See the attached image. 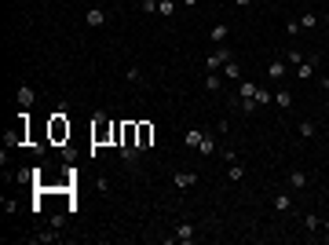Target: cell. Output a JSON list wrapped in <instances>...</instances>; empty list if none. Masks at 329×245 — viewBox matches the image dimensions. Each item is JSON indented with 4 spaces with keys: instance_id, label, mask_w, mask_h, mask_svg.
<instances>
[{
    "instance_id": "cell-1",
    "label": "cell",
    "mask_w": 329,
    "mask_h": 245,
    "mask_svg": "<svg viewBox=\"0 0 329 245\" xmlns=\"http://www.w3.org/2000/svg\"><path fill=\"white\" fill-rule=\"evenodd\" d=\"M106 139H117V125H110L106 114H96V121H91V143L103 146Z\"/></svg>"
},
{
    "instance_id": "cell-2",
    "label": "cell",
    "mask_w": 329,
    "mask_h": 245,
    "mask_svg": "<svg viewBox=\"0 0 329 245\" xmlns=\"http://www.w3.org/2000/svg\"><path fill=\"white\" fill-rule=\"evenodd\" d=\"M230 59H234V52L227 48V44H216V52L205 59V70H209V73H219V70L230 63Z\"/></svg>"
},
{
    "instance_id": "cell-3",
    "label": "cell",
    "mask_w": 329,
    "mask_h": 245,
    "mask_svg": "<svg viewBox=\"0 0 329 245\" xmlns=\"http://www.w3.org/2000/svg\"><path fill=\"white\" fill-rule=\"evenodd\" d=\"M48 135H52V143H66V139H70V121H66V114H55V117L48 121Z\"/></svg>"
},
{
    "instance_id": "cell-4",
    "label": "cell",
    "mask_w": 329,
    "mask_h": 245,
    "mask_svg": "<svg viewBox=\"0 0 329 245\" xmlns=\"http://www.w3.org/2000/svg\"><path fill=\"white\" fill-rule=\"evenodd\" d=\"M135 146L139 150L154 146V125H150V121H135Z\"/></svg>"
},
{
    "instance_id": "cell-5",
    "label": "cell",
    "mask_w": 329,
    "mask_h": 245,
    "mask_svg": "<svg viewBox=\"0 0 329 245\" xmlns=\"http://www.w3.org/2000/svg\"><path fill=\"white\" fill-rule=\"evenodd\" d=\"M194 238H198V227H194V223H179V227H176V234H172L168 241H183V245H191Z\"/></svg>"
},
{
    "instance_id": "cell-6",
    "label": "cell",
    "mask_w": 329,
    "mask_h": 245,
    "mask_svg": "<svg viewBox=\"0 0 329 245\" xmlns=\"http://www.w3.org/2000/svg\"><path fill=\"white\" fill-rule=\"evenodd\" d=\"M293 70H296V77H300V81H311V77H315V70H318V59H304V63L293 66Z\"/></svg>"
},
{
    "instance_id": "cell-7",
    "label": "cell",
    "mask_w": 329,
    "mask_h": 245,
    "mask_svg": "<svg viewBox=\"0 0 329 245\" xmlns=\"http://www.w3.org/2000/svg\"><path fill=\"white\" fill-rule=\"evenodd\" d=\"M172 183H176V190H191L194 183H198V172H176Z\"/></svg>"
},
{
    "instance_id": "cell-8",
    "label": "cell",
    "mask_w": 329,
    "mask_h": 245,
    "mask_svg": "<svg viewBox=\"0 0 329 245\" xmlns=\"http://www.w3.org/2000/svg\"><path fill=\"white\" fill-rule=\"evenodd\" d=\"M84 22H88L91 29H99V26H106V11H103V8H88V15H84Z\"/></svg>"
},
{
    "instance_id": "cell-9",
    "label": "cell",
    "mask_w": 329,
    "mask_h": 245,
    "mask_svg": "<svg viewBox=\"0 0 329 245\" xmlns=\"http://www.w3.org/2000/svg\"><path fill=\"white\" fill-rule=\"evenodd\" d=\"M286 70H289V63H286V59H271V66H267L271 81H281V77H286Z\"/></svg>"
},
{
    "instance_id": "cell-10",
    "label": "cell",
    "mask_w": 329,
    "mask_h": 245,
    "mask_svg": "<svg viewBox=\"0 0 329 245\" xmlns=\"http://www.w3.org/2000/svg\"><path fill=\"white\" fill-rule=\"evenodd\" d=\"M227 179H230V183H242V179H245V165H242V161H230Z\"/></svg>"
},
{
    "instance_id": "cell-11",
    "label": "cell",
    "mask_w": 329,
    "mask_h": 245,
    "mask_svg": "<svg viewBox=\"0 0 329 245\" xmlns=\"http://www.w3.org/2000/svg\"><path fill=\"white\" fill-rule=\"evenodd\" d=\"M315 135H318V125H315V121H300V139H315Z\"/></svg>"
},
{
    "instance_id": "cell-12",
    "label": "cell",
    "mask_w": 329,
    "mask_h": 245,
    "mask_svg": "<svg viewBox=\"0 0 329 245\" xmlns=\"http://www.w3.org/2000/svg\"><path fill=\"white\" fill-rule=\"evenodd\" d=\"M289 187H293V190H304V187H307V172H300V168L289 172Z\"/></svg>"
},
{
    "instance_id": "cell-13",
    "label": "cell",
    "mask_w": 329,
    "mask_h": 245,
    "mask_svg": "<svg viewBox=\"0 0 329 245\" xmlns=\"http://www.w3.org/2000/svg\"><path fill=\"white\" fill-rule=\"evenodd\" d=\"M219 73H223V77H227V81H242V66H238V63H234V59H230V63H227L223 70H219Z\"/></svg>"
},
{
    "instance_id": "cell-14",
    "label": "cell",
    "mask_w": 329,
    "mask_h": 245,
    "mask_svg": "<svg viewBox=\"0 0 329 245\" xmlns=\"http://www.w3.org/2000/svg\"><path fill=\"white\" fill-rule=\"evenodd\" d=\"M209 33H212V44H227V37H230V26H212Z\"/></svg>"
},
{
    "instance_id": "cell-15",
    "label": "cell",
    "mask_w": 329,
    "mask_h": 245,
    "mask_svg": "<svg viewBox=\"0 0 329 245\" xmlns=\"http://www.w3.org/2000/svg\"><path fill=\"white\" fill-rule=\"evenodd\" d=\"M19 106H22V110L33 106V88H29V84H19Z\"/></svg>"
},
{
    "instance_id": "cell-16",
    "label": "cell",
    "mask_w": 329,
    "mask_h": 245,
    "mask_svg": "<svg viewBox=\"0 0 329 245\" xmlns=\"http://www.w3.org/2000/svg\"><path fill=\"white\" fill-rule=\"evenodd\" d=\"M212 150H216L212 135H201V143H198V154H201V158H212Z\"/></svg>"
},
{
    "instance_id": "cell-17",
    "label": "cell",
    "mask_w": 329,
    "mask_h": 245,
    "mask_svg": "<svg viewBox=\"0 0 329 245\" xmlns=\"http://www.w3.org/2000/svg\"><path fill=\"white\" fill-rule=\"evenodd\" d=\"M158 15L161 19H172L176 15V0H158Z\"/></svg>"
},
{
    "instance_id": "cell-18",
    "label": "cell",
    "mask_w": 329,
    "mask_h": 245,
    "mask_svg": "<svg viewBox=\"0 0 329 245\" xmlns=\"http://www.w3.org/2000/svg\"><path fill=\"white\" fill-rule=\"evenodd\" d=\"M271 205H274L278 212H289V209H293V198H289V194H274V202H271Z\"/></svg>"
},
{
    "instance_id": "cell-19",
    "label": "cell",
    "mask_w": 329,
    "mask_h": 245,
    "mask_svg": "<svg viewBox=\"0 0 329 245\" xmlns=\"http://www.w3.org/2000/svg\"><path fill=\"white\" fill-rule=\"evenodd\" d=\"M205 88H209V91H223V73H209V77H205Z\"/></svg>"
},
{
    "instance_id": "cell-20",
    "label": "cell",
    "mask_w": 329,
    "mask_h": 245,
    "mask_svg": "<svg viewBox=\"0 0 329 245\" xmlns=\"http://www.w3.org/2000/svg\"><path fill=\"white\" fill-rule=\"evenodd\" d=\"M274 103L281 106V110H289V106H293V91H286V88H281L278 95H274Z\"/></svg>"
},
{
    "instance_id": "cell-21",
    "label": "cell",
    "mask_w": 329,
    "mask_h": 245,
    "mask_svg": "<svg viewBox=\"0 0 329 245\" xmlns=\"http://www.w3.org/2000/svg\"><path fill=\"white\" fill-rule=\"evenodd\" d=\"M315 26H318V15H315V11L300 15V29H315Z\"/></svg>"
},
{
    "instance_id": "cell-22",
    "label": "cell",
    "mask_w": 329,
    "mask_h": 245,
    "mask_svg": "<svg viewBox=\"0 0 329 245\" xmlns=\"http://www.w3.org/2000/svg\"><path fill=\"white\" fill-rule=\"evenodd\" d=\"M304 227H307V231H318V227H322V220L315 216V212H311V216H304Z\"/></svg>"
},
{
    "instance_id": "cell-23",
    "label": "cell",
    "mask_w": 329,
    "mask_h": 245,
    "mask_svg": "<svg viewBox=\"0 0 329 245\" xmlns=\"http://www.w3.org/2000/svg\"><path fill=\"white\" fill-rule=\"evenodd\" d=\"M256 95V84L253 81H242V99H253Z\"/></svg>"
},
{
    "instance_id": "cell-24",
    "label": "cell",
    "mask_w": 329,
    "mask_h": 245,
    "mask_svg": "<svg viewBox=\"0 0 329 245\" xmlns=\"http://www.w3.org/2000/svg\"><path fill=\"white\" fill-rule=\"evenodd\" d=\"M253 99H256V106H263V103H271V91H267V88H256Z\"/></svg>"
},
{
    "instance_id": "cell-25",
    "label": "cell",
    "mask_w": 329,
    "mask_h": 245,
    "mask_svg": "<svg viewBox=\"0 0 329 245\" xmlns=\"http://www.w3.org/2000/svg\"><path fill=\"white\" fill-rule=\"evenodd\" d=\"M124 77H128V81H135V84H139V81H143V70H139V66H128V73H124Z\"/></svg>"
},
{
    "instance_id": "cell-26",
    "label": "cell",
    "mask_w": 329,
    "mask_h": 245,
    "mask_svg": "<svg viewBox=\"0 0 329 245\" xmlns=\"http://www.w3.org/2000/svg\"><path fill=\"white\" fill-rule=\"evenodd\" d=\"M286 63H289V66H300L304 55H300V52H286Z\"/></svg>"
},
{
    "instance_id": "cell-27",
    "label": "cell",
    "mask_w": 329,
    "mask_h": 245,
    "mask_svg": "<svg viewBox=\"0 0 329 245\" xmlns=\"http://www.w3.org/2000/svg\"><path fill=\"white\" fill-rule=\"evenodd\" d=\"M201 135H205V132H198V128H194V132H186V146H198V143H201Z\"/></svg>"
},
{
    "instance_id": "cell-28",
    "label": "cell",
    "mask_w": 329,
    "mask_h": 245,
    "mask_svg": "<svg viewBox=\"0 0 329 245\" xmlns=\"http://www.w3.org/2000/svg\"><path fill=\"white\" fill-rule=\"evenodd\" d=\"M286 33H289V37H296V33H300V22L289 19V22H286Z\"/></svg>"
},
{
    "instance_id": "cell-29",
    "label": "cell",
    "mask_w": 329,
    "mask_h": 245,
    "mask_svg": "<svg viewBox=\"0 0 329 245\" xmlns=\"http://www.w3.org/2000/svg\"><path fill=\"white\" fill-rule=\"evenodd\" d=\"M256 110V99H242V114H253Z\"/></svg>"
},
{
    "instance_id": "cell-30",
    "label": "cell",
    "mask_w": 329,
    "mask_h": 245,
    "mask_svg": "<svg viewBox=\"0 0 329 245\" xmlns=\"http://www.w3.org/2000/svg\"><path fill=\"white\" fill-rule=\"evenodd\" d=\"M139 8H143L147 15H154V11H158V0H143V4H139Z\"/></svg>"
},
{
    "instance_id": "cell-31",
    "label": "cell",
    "mask_w": 329,
    "mask_h": 245,
    "mask_svg": "<svg viewBox=\"0 0 329 245\" xmlns=\"http://www.w3.org/2000/svg\"><path fill=\"white\" fill-rule=\"evenodd\" d=\"M234 4H238V8H249V4H253V0H234Z\"/></svg>"
},
{
    "instance_id": "cell-32",
    "label": "cell",
    "mask_w": 329,
    "mask_h": 245,
    "mask_svg": "<svg viewBox=\"0 0 329 245\" xmlns=\"http://www.w3.org/2000/svg\"><path fill=\"white\" fill-rule=\"evenodd\" d=\"M183 4H186V8H198V4H201V0H183Z\"/></svg>"
}]
</instances>
